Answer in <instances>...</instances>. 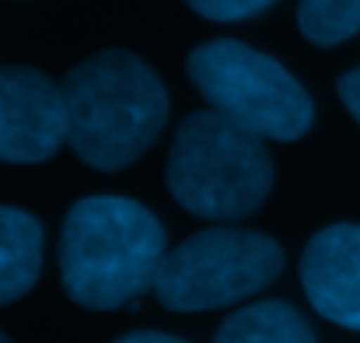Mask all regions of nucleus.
Segmentation results:
<instances>
[{
  "label": "nucleus",
  "mask_w": 360,
  "mask_h": 343,
  "mask_svg": "<svg viewBox=\"0 0 360 343\" xmlns=\"http://www.w3.org/2000/svg\"><path fill=\"white\" fill-rule=\"evenodd\" d=\"M186 70L214 113L228 116L262 140H301L311 130L315 106L308 92L283 63L245 42H203L189 53Z\"/></svg>",
  "instance_id": "4"
},
{
  "label": "nucleus",
  "mask_w": 360,
  "mask_h": 343,
  "mask_svg": "<svg viewBox=\"0 0 360 343\" xmlns=\"http://www.w3.org/2000/svg\"><path fill=\"white\" fill-rule=\"evenodd\" d=\"M168 193L203 221L252 218L273 189V158L262 137L203 109L179 123L165 168Z\"/></svg>",
  "instance_id": "3"
},
{
  "label": "nucleus",
  "mask_w": 360,
  "mask_h": 343,
  "mask_svg": "<svg viewBox=\"0 0 360 343\" xmlns=\"http://www.w3.org/2000/svg\"><path fill=\"white\" fill-rule=\"evenodd\" d=\"M42 270V228L18 207H0V305L32 291Z\"/></svg>",
  "instance_id": "8"
},
{
  "label": "nucleus",
  "mask_w": 360,
  "mask_h": 343,
  "mask_svg": "<svg viewBox=\"0 0 360 343\" xmlns=\"http://www.w3.org/2000/svg\"><path fill=\"white\" fill-rule=\"evenodd\" d=\"M283 270V249L248 228H207L165 252L154 294L172 312L224 308L259 294Z\"/></svg>",
  "instance_id": "5"
},
{
  "label": "nucleus",
  "mask_w": 360,
  "mask_h": 343,
  "mask_svg": "<svg viewBox=\"0 0 360 343\" xmlns=\"http://www.w3.org/2000/svg\"><path fill=\"white\" fill-rule=\"evenodd\" d=\"M196 14L210 18V21H245L262 14L266 7H273L276 0H186Z\"/></svg>",
  "instance_id": "11"
},
{
  "label": "nucleus",
  "mask_w": 360,
  "mask_h": 343,
  "mask_svg": "<svg viewBox=\"0 0 360 343\" xmlns=\"http://www.w3.org/2000/svg\"><path fill=\"white\" fill-rule=\"evenodd\" d=\"M340 99H343V106L350 109V116L360 123V67L340 77Z\"/></svg>",
  "instance_id": "12"
},
{
  "label": "nucleus",
  "mask_w": 360,
  "mask_h": 343,
  "mask_svg": "<svg viewBox=\"0 0 360 343\" xmlns=\"http://www.w3.org/2000/svg\"><path fill=\"white\" fill-rule=\"evenodd\" d=\"M301 35L315 46H340L360 32V0H301Z\"/></svg>",
  "instance_id": "10"
},
{
  "label": "nucleus",
  "mask_w": 360,
  "mask_h": 343,
  "mask_svg": "<svg viewBox=\"0 0 360 343\" xmlns=\"http://www.w3.org/2000/svg\"><path fill=\"white\" fill-rule=\"evenodd\" d=\"M301 284L322 319L360 330V225L319 231L304 245Z\"/></svg>",
  "instance_id": "7"
},
{
  "label": "nucleus",
  "mask_w": 360,
  "mask_h": 343,
  "mask_svg": "<svg viewBox=\"0 0 360 343\" xmlns=\"http://www.w3.org/2000/svg\"><path fill=\"white\" fill-rule=\"evenodd\" d=\"M165 259V228L136 200L88 197L77 200L60 231L63 291L95 312L129 305L154 291Z\"/></svg>",
  "instance_id": "2"
},
{
  "label": "nucleus",
  "mask_w": 360,
  "mask_h": 343,
  "mask_svg": "<svg viewBox=\"0 0 360 343\" xmlns=\"http://www.w3.org/2000/svg\"><path fill=\"white\" fill-rule=\"evenodd\" d=\"M116 343H186L179 340V337H168V333H129V337H120Z\"/></svg>",
  "instance_id": "13"
},
{
  "label": "nucleus",
  "mask_w": 360,
  "mask_h": 343,
  "mask_svg": "<svg viewBox=\"0 0 360 343\" xmlns=\"http://www.w3.org/2000/svg\"><path fill=\"white\" fill-rule=\"evenodd\" d=\"M214 343H315L308 319L287 301H259L231 312Z\"/></svg>",
  "instance_id": "9"
},
{
  "label": "nucleus",
  "mask_w": 360,
  "mask_h": 343,
  "mask_svg": "<svg viewBox=\"0 0 360 343\" xmlns=\"http://www.w3.org/2000/svg\"><path fill=\"white\" fill-rule=\"evenodd\" d=\"M67 144L63 92L32 67H0V161H49Z\"/></svg>",
  "instance_id": "6"
},
{
  "label": "nucleus",
  "mask_w": 360,
  "mask_h": 343,
  "mask_svg": "<svg viewBox=\"0 0 360 343\" xmlns=\"http://www.w3.org/2000/svg\"><path fill=\"white\" fill-rule=\"evenodd\" d=\"M60 92L67 144L98 172L129 168L168 123L161 77L126 49H105L77 63Z\"/></svg>",
  "instance_id": "1"
},
{
  "label": "nucleus",
  "mask_w": 360,
  "mask_h": 343,
  "mask_svg": "<svg viewBox=\"0 0 360 343\" xmlns=\"http://www.w3.org/2000/svg\"><path fill=\"white\" fill-rule=\"evenodd\" d=\"M0 343H7V337H4V333H0Z\"/></svg>",
  "instance_id": "14"
}]
</instances>
